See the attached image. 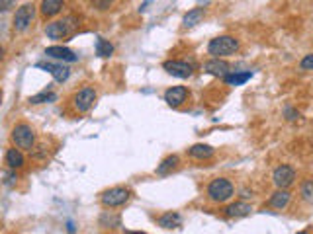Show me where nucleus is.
I'll return each mask as SVG.
<instances>
[{
	"label": "nucleus",
	"mask_w": 313,
	"mask_h": 234,
	"mask_svg": "<svg viewBox=\"0 0 313 234\" xmlns=\"http://www.w3.org/2000/svg\"><path fill=\"white\" fill-rule=\"evenodd\" d=\"M239 49V41L231 35H219L216 39H211L208 43V53L213 55V59L219 57H229Z\"/></svg>",
	"instance_id": "nucleus-1"
},
{
	"label": "nucleus",
	"mask_w": 313,
	"mask_h": 234,
	"mask_svg": "<svg viewBox=\"0 0 313 234\" xmlns=\"http://www.w3.org/2000/svg\"><path fill=\"white\" fill-rule=\"evenodd\" d=\"M233 192L235 187L227 178H216L208 185V197L213 203H225L227 199L233 197Z\"/></svg>",
	"instance_id": "nucleus-2"
},
{
	"label": "nucleus",
	"mask_w": 313,
	"mask_h": 234,
	"mask_svg": "<svg viewBox=\"0 0 313 234\" xmlns=\"http://www.w3.org/2000/svg\"><path fill=\"white\" fill-rule=\"evenodd\" d=\"M12 141L18 148L24 151H31L35 146V133L28 123H18L14 129H12Z\"/></svg>",
	"instance_id": "nucleus-3"
},
{
	"label": "nucleus",
	"mask_w": 313,
	"mask_h": 234,
	"mask_svg": "<svg viewBox=\"0 0 313 234\" xmlns=\"http://www.w3.org/2000/svg\"><path fill=\"white\" fill-rule=\"evenodd\" d=\"M129 197H131V192L127 189V187H112V189H108L102 194L100 197V201L104 207H122L129 201Z\"/></svg>",
	"instance_id": "nucleus-4"
},
{
	"label": "nucleus",
	"mask_w": 313,
	"mask_h": 234,
	"mask_svg": "<svg viewBox=\"0 0 313 234\" xmlns=\"http://www.w3.org/2000/svg\"><path fill=\"white\" fill-rule=\"evenodd\" d=\"M272 180H274V185L278 189H288L294 183V180H296V170H294L292 166H288V164H282V166H278L274 170Z\"/></svg>",
	"instance_id": "nucleus-5"
},
{
	"label": "nucleus",
	"mask_w": 313,
	"mask_h": 234,
	"mask_svg": "<svg viewBox=\"0 0 313 234\" xmlns=\"http://www.w3.org/2000/svg\"><path fill=\"white\" fill-rule=\"evenodd\" d=\"M71 22H73L71 18H67V20H57L47 24V28H45L47 37L49 39H65V37H69L71 31H73V24Z\"/></svg>",
	"instance_id": "nucleus-6"
},
{
	"label": "nucleus",
	"mask_w": 313,
	"mask_h": 234,
	"mask_svg": "<svg viewBox=\"0 0 313 234\" xmlns=\"http://www.w3.org/2000/svg\"><path fill=\"white\" fill-rule=\"evenodd\" d=\"M33 16H35V6L33 4H24V6H20L16 10V14H14V30L16 31L28 30V26L31 24Z\"/></svg>",
	"instance_id": "nucleus-7"
},
{
	"label": "nucleus",
	"mask_w": 313,
	"mask_h": 234,
	"mask_svg": "<svg viewBox=\"0 0 313 234\" xmlns=\"http://www.w3.org/2000/svg\"><path fill=\"white\" fill-rule=\"evenodd\" d=\"M74 108H76V112H88L90 108L94 105V102H96V92H94V88H90V86H86V88H83V90H79L76 94H74Z\"/></svg>",
	"instance_id": "nucleus-8"
},
{
	"label": "nucleus",
	"mask_w": 313,
	"mask_h": 234,
	"mask_svg": "<svg viewBox=\"0 0 313 234\" xmlns=\"http://www.w3.org/2000/svg\"><path fill=\"white\" fill-rule=\"evenodd\" d=\"M163 69L168 72V74H172V76H177V78H190L192 76V65L186 61H165L163 65Z\"/></svg>",
	"instance_id": "nucleus-9"
},
{
	"label": "nucleus",
	"mask_w": 313,
	"mask_h": 234,
	"mask_svg": "<svg viewBox=\"0 0 313 234\" xmlns=\"http://www.w3.org/2000/svg\"><path fill=\"white\" fill-rule=\"evenodd\" d=\"M188 100V88L186 86H172L165 92V102L170 108H180Z\"/></svg>",
	"instance_id": "nucleus-10"
},
{
	"label": "nucleus",
	"mask_w": 313,
	"mask_h": 234,
	"mask_svg": "<svg viewBox=\"0 0 313 234\" xmlns=\"http://www.w3.org/2000/svg\"><path fill=\"white\" fill-rule=\"evenodd\" d=\"M45 55L51 57V59H57V61H67V62L79 61V57L74 55V51H71L69 47H61V45L47 47V49H45Z\"/></svg>",
	"instance_id": "nucleus-11"
},
{
	"label": "nucleus",
	"mask_w": 313,
	"mask_h": 234,
	"mask_svg": "<svg viewBox=\"0 0 313 234\" xmlns=\"http://www.w3.org/2000/svg\"><path fill=\"white\" fill-rule=\"evenodd\" d=\"M37 69H43V71H47L49 74H53V78L57 82H65L69 78V74H71V69H67V67H63V65H55V62H37L35 65Z\"/></svg>",
	"instance_id": "nucleus-12"
},
{
	"label": "nucleus",
	"mask_w": 313,
	"mask_h": 234,
	"mask_svg": "<svg viewBox=\"0 0 313 234\" xmlns=\"http://www.w3.org/2000/svg\"><path fill=\"white\" fill-rule=\"evenodd\" d=\"M204 72H208L211 76H227L229 74V62L223 59H211V61L204 62Z\"/></svg>",
	"instance_id": "nucleus-13"
},
{
	"label": "nucleus",
	"mask_w": 313,
	"mask_h": 234,
	"mask_svg": "<svg viewBox=\"0 0 313 234\" xmlns=\"http://www.w3.org/2000/svg\"><path fill=\"white\" fill-rule=\"evenodd\" d=\"M252 211V207L249 203H245V201H237V203L229 205L227 209H225V215L229 217V219H241V217H247V215Z\"/></svg>",
	"instance_id": "nucleus-14"
},
{
	"label": "nucleus",
	"mask_w": 313,
	"mask_h": 234,
	"mask_svg": "<svg viewBox=\"0 0 313 234\" xmlns=\"http://www.w3.org/2000/svg\"><path fill=\"white\" fill-rule=\"evenodd\" d=\"M290 199H292V195H290V192H288V189H278V192L270 197V207H274V209L282 211V209H286V207H288Z\"/></svg>",
	"instance_id": "nucleus-15"
},
{
	"label": "nucleus",
	"mask_w": 313,
	"mask_h": 234,
	"mask_svg": "<svg viewBox=\"0 0 313 234\" xmlns=\"http://www.w3.org/2000/svg\"><path fill=\"white\" fill-rule=\"evenodd\" d=\"M178 162H180V158H178L177 154H170V156H167L163 162L156 166V174H159V176H168L172 170H177L178 168Z\"/></svg>",
	"instance_id": "nucleus-16"
},
{
	"label": "nucleus",
	"mask_w": 313,
	"mask_h": 234,
	"mask_svg": "<svg viewBox=\"0 0 313 234\" xmlns=\"http://www.w3.org/2000/svg\"><path fill=\"white\" fill-rule=\"evenodd\" d=\"M206 18V10L204 8H192V10H188V14L184 16V28H194V26H198L200 22Z\"/></svg>",
	"instance_id": "nucleus-17"
},
{
	"label": "nucleus",
	"mask_w": 313,
	"mask_h": 234,
	"mask_svg": "<svg viewBox=\"0 0 313 234\" xmlns=\"http://www.w3.org/2000/svg\"><path fill=\"white\" fill-rule=\"evenodd\" d=\"M188 154L192 156V158H200V160H208L213 156V148L209 146V144H194V146H190L188 148Z\"/></svg>",
	"instance_id": "nucleus-18"
},
{
	"label": "nucleus",
	"mask_w": 313,
	"mask_h": 234,
	"mask_svg": "<svg viewBox=\"0 0 313 234\" xmlns=\"http://www.w3.org/2000/svg\"><path fill=\"white\" fill-rule=\"evenodd\" d=\"M65 0H42V14L51 18V16H57L61 12Z\"/></svg>",
	"instance_id": "nucleus-19"
},
{
	"label": "nucleus",
	"mask_w": 313,
	"mask_h": 234,
	"mask_svg": "<svg viewBox=\"0 0 313 234\" xmlns=\"http://www.w3.org/2000/svg\"><path fill=\"white\" fill-rule=\"evenodd\" d=\"M159 226H163V228H178L180 224H182V217L178 213H165L159 217Z\"/></svg>",
	"instance_id": "nucleus-20"
},
{
	"label": "nucleus",
	"mask_w": 313,
	"mask_h": 234,
	"mask_svg": "<svg viewBox=\"0 0 313 234\" xmlns=\"http://www.w3.org/2000/svg\"><path fill=\"white\" fill-rule=\"evenodd\" d=\"M250 76H252V72L250 71H245V72H229L227 76H223V80L227 86H241V84H245L247 80H250Z\"/></svg>",
	"instance_id": "nucleus-21"
},
{
	"label": "nucleus",
	"mask_w": 313,
	"mask_h": 234,
	"mask_svg": "<svg viewBox=\"0 0 313 234\" xmlns=\"http://www.w3.org/2000/svg\"><path fill=\"white\" fill-rule=\"evenodd\" d=\"M6 164L10 166L12 170H18V168H22L26 164V158H24V154L18 148H8V153H6Z\"/></svg>",
	"instance_id": "nucleus-22"
},
{
	"label": "nucleus",
	"mask_w": 313,
	"mask_h": 234,
	"mask_svg": "<svg viewBox=\"0 0 313 234\" xmlns=\"http://www.w3.org/2000/svg\"><path fill=\"white\" fill-rule=\"evenodd\" d=\"M112 53H114V45L110 41L104 39V37H98L96 39V55L98 57H110Z\"/></svg>",
	"instance_id": "nucleus-23"
},
{
	"label": "nucleus",
	"mask_w": 313,
	"mask_h": 234,
	"mask_svg": "<svg viewBox=\"0 0 313 234\" xmlns=\"http://www.w3.org/2000/svg\"><path fill=\"white\" fill-rule=\"evenodd\" d=\"M57 100V94H53L51 90H45L37 96H31L30 98V103L31 105H40V103H51Z\"/></svg>",
	"instance_id": "nucleus-24"
},
{
	"label": "nucleus",
	"mask_w": 313,
	"mask_h": 234,
	"mask_svg": "<svg viewBox=\"0 0 313 234\" xmlns=\"http://www.w3.org/2000/svg\"><path fill=\"white\" fill-rule=\"evenodd\" d=\"M100 224L106 228H118V226H122V219L110 211V213H104L100 217Z\"/></svg>",
	"instance_id": "nucleus-25"
},
{
	"label": "nucleus",
	"mask_w": 313,
	"mask_h": 234,
	"mask_svg": "<svg viewBox=\"0 0 313 234\" xmlns=\"http://www.w3.org/2000/svg\"><path fill=\"white\" fill-rule=\"evenodd\" d=\"M302 195L305 201H313V180L302 183Z\"/></svg>",
	"instance_id": "nucleus-26"
},
{
	"label": "nucleus",
	"mask_w": 313,
	"mask_h": 234,
	"mask_svg": "<svg viewBox=\"0 0 313 234\" xmlns=\"http://www.w3.org/2000/svg\"><path fill=\"white\" fill-rule=\"evenodd\" d=\"M300 69L302 71H313V55H305L302 61H300Z\"/></svg>",
	"instance_id": "nucleus-27"
},
{
	"label": "nucleus",
	"mask_w": 313,
	"mask_h": 234,
	"mask_svg": "<svg viewBox=\"0 0 313 234\" xmlns=\"http://www.w3.org/2000/svg\"><path fill=\"white\" fill-rule=\"evenodd\" d=\"M92 2L98 10H106V8H110V4H112L114 0H92Z\"/></svg>",
	"instance_id": "nucleus-28"
},
{
	"label": "nucleus",
	"mask_w": 313,
	"mask_h": 234,
	"mask_svg": "<svg viewBox=\"0 0 313 234\" xmlns=\"http://www.w3.org/2000/svg\"><path fill=\"white\" fill-rule=\"evenodd\" d=\"M284 113H286V119H288V121H294V119H298V117H300V113L296 112V110H292V108H286V110H284Z\"/></svg>",
	"instance_id": "nucleus-29"
},
{
	"label": "nucleus",
	"mask_w": 313,
	"mask_h": 234,
	"mask_svg": "<svg viewBox=\"0 0 313 234\" xmlns=\"http://www.w3.org/2000/svg\"><path fill=\"white\" fill-rule=\"evenodd\" d=\"M14 0H0V12H6L8 8H12Z\"/></svg>",
	"instance_id": "nucleus-30"
},
{
	"label": "nucleus",
	"mask_w": 313,
	"mask_h": 234,
	"mask_svg": "<svg viewBox=\"0 0 313 234\" xmlns=\"http://www.w3.org/2000/svg\"><path fill=\"white\" fill-rule=\"evenodd\" d=\"M2 57H4V47L0 45V61H2Z\"/></svg>",
	"instance_id": "nucleus-31"
},
{
	"label": "nucleus",
	"mask_w": 313,
	"mask_h": 234,
	"mask_svg": "<svg viewBox=\"0 0 313 234\" xmlns=\"http://www.w3.org/2000/svg\"><path fill=\"white\" fill-rule=\"evenodd\" d=\"M298 234H309V232H307V230H300Z\"/></svg>",
	"instance_id": "nucleus-32"
},
{
	"label": "nucleus",
	"mask_w": 313,
	"mask_h": 234,
	"mask_svg": "<svg viewBox=\"0 0 313 234\" xmlns=\"http://www.w3.org/2000/svg\"><path fill=\"white\" fill-rule=\"evenodd\" d=\"M125 234H145V232H125Z\"/></svg>",
	"instance_id": "nucleus-33"
},
{
	"label": "nucleus",
	"mask_w": 313,
	"mask_h": 234,
	"mask_svg": "<svg viewBox=\"0 0 313 234\" xmlns=\"http://www.w3.org/2000/svg\"><path fill=\"white\" fill-rule=\"evenodd\" d=\"M0 102H2V94H0Z\"/></svg>",
	"instance_id": "nucleus-34"
}]
</instances>
